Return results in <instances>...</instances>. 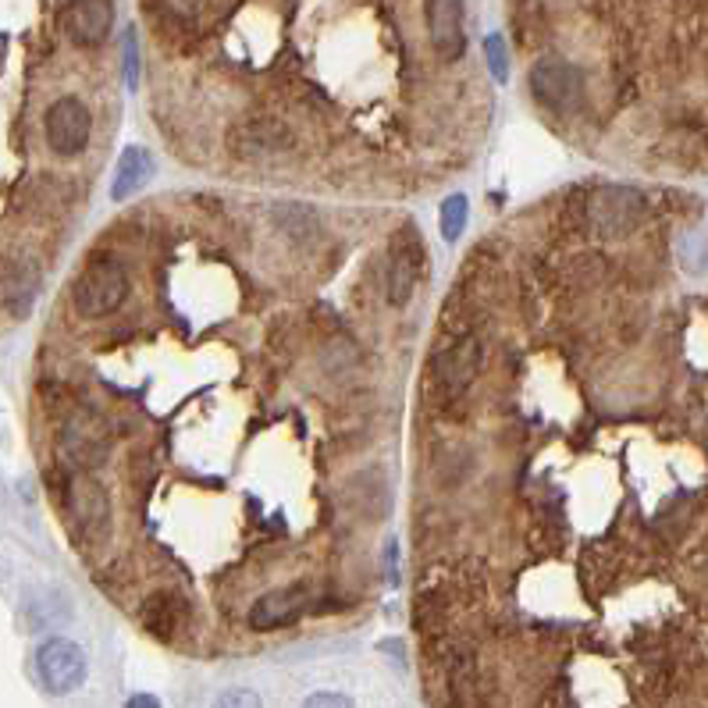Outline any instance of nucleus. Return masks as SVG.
Returning <instances> with one entry per match:
<instances>
[{
	"instance_id": "aec40b11",
	"label": "nucleus",
	"mask_w": 708,
	"mask_h": 708,
	"mask_svg": "<svg viewBox=\"0 0 708 708\" xmlns=\"http://www.w3.org/2000/svg\"><path fill=\"white\" fill-rule=\"evenodd\" d=\"M211 708H264V701L250 687H232V690H221Z\"/></svg>"
},
{
	"instance_id": "4468645a",
	"label": "nucleus",
	"mask_w": 708,
	"mask_h": 708,
	"mask_svg": "<svg viewBox=\"0 0 708 708\" xmlns=\"http://www.w3.org/2000/svg\"><path fill=\"white\" fill-rule=\"evenodd\" d=\"M40 293V267L25 256H8L0 261V303L11 314H25Z\"/></svg>"
},
{
	"instance_id": "ddd939ff",
	"label": "nucleus",
	"mask_w": 708,
	"mask_h": 708,
	"mask_svg": "<svg viewBox=\"0 0 708 708\" xmlns=\"http://www.w3.org/2000/svg\"><path fill=\"white\" fill-rule=\"evenodd\" d=\"M477 370H480V349L471 339H463L456 346L442 349L438 357L431 360L434 384H438L445 395H459V392L471 389L474 378H477Z\"/></svg>"
},
{
	"instance_id": "6e6552de",
	"label": "nucleus",
	"mask_w": 708,
	"mask_h": 708,
	"mask_svg": "<svg viewBox=\"0 0 708 708\" xmlns=\"http://www.w3.org/2000/svg\"><path fill=\"white\" fill-rule=\"evenodd\" d=\"M36 673L51 695H72L86 680V652L68 637H51L36 652Z\"/></svg>"
},
{
	"instance_id": "0eeeda50",
	"label": "nucleus",
	"mask_w": 708,
	"mask_h": 708,
	"mask_svg": "<svg viewBox=\"0 0 708 708\" xmlns=\"http://www.w3.org/2000/svg\"><path fill=\"white\" fill-rule=\"evenodd\" d=\"M43 133H46V147H51L57 157L83 154L93 136L89 107L78 101V96H61V101H54L51 110H46Z\"/></svg>"
},
{
	"instance_id": "9b49d317",
	"label": "nucleus",
	"mask_w": 708,
	"mask_h": 708,
	"mask_svg": "<svg viewBox=\"0 0 708 708\" xmlns=\"http://www.w3.org/2000/svg\"><path fill=\"white\" fill-rule=\"evenodd\" d=\"M139 623L157 641H179L192 623V609L179 591H154L139 609Z\"/></svg>"
},
{
	"instance_id": "9d476101",
	"label": "nucleus",
	"mask_w": 708,
	"mask_h": 708,
	"mask_svg": "<svg viewBox=\"0 0 708 708\" xmlns=\"http://www.w3.org/2000/svg\"><path fill=\"white\" fill-rule=\"evenodd\" d=\"M61 29L75 46L93 51L115 29V4L110 0H68L61 11Z\"/></svg>"
},
{
	"instance_id": "f3484780",
	"label": "nucleus",
	"mask_w": 708,
	"mask_h": 708,
	"mask_svg": "<svg viewBox=\"0 0 708 708\" xmlns=\"http://www.w3.org/2000/svg\"><path fill=\"white\" fill-rule=\"evenodd\" d=\"M680 264L684 271H690V275H708V235L705 232H690L680 239Z\"/></svg>"
},
{
	"instance_id": "7ed1b4c3",
	"label": "nucleus",
	"mask_w": 708,
	"mask_h": 708,
	"mask_svg": "<svg viewBox=\"0 0 708 708\" xmlns=\"http://www.w3.org/2000/svg\"><path fill=\"white\" fill-rule=\"evenodd\" d=\"M527 83H530V96H535L541 107L556 110V115H570V110L584 104V72L567 57H556V54L538 57Z\"/></svg>"
},
{
	"instance_id": "f257e3e1",
	"label": "nucleus",
	"mask_w": 708,
	"mask_h": 708,
	"mask_svg": "<svg viewBox=\"0 0 708 708\" xmlns=\"http://www.w3.org/2000/svg\"><path fill=\"white\" fill-rule=\"evenodd\" d=\"M128 299V271L115 256L89 261L72 285V307L78 317H107Z\"/></svg>"
},
{
	"instance_id": "dca6fc26",
	"label": "nucleus",
	"mask_w": 708,
	"mask_h": 708,
	"mask_svg": "<svg viewBox=\"0 0 708 708\" xmlns=\"http://www.w3.org/2000/svg\"><path fill=\"white\" fill-rule=\"evenodd\" d=\"M466 218H471V203H466L463 192H453V197H445L442 214H438L445 243H459V235L466 232Z\"/></svg>"
},
{
	"instance_id": "4be33fe9",
	"label": "nucleus",
	"mask_w": 708,
	"mask_h": 708,
	"mask_svg": "<svg viewBox=\"0 0 708 708\" xmlns=\"http://www.w3.org/2000/svg\"><path fill=\"white\" fill-rule=\"evenodd\" d=\"M384 567H389V584H399V562H395V541L384 545Z\"/></svg>"
},
{
	"instance_id": "f03ea898",
	"label": "nucleus",
	"mask_w": 708,
	"mask_h": 708,
	"mask_svg": "<svg viewBox=\"0 0 708 708\" xmlns=\"http://www.w3.org/2000/svg\"><path fill=\"white\" fill-rule=\"evenodd\" d=\"M648 214V200L641 189L631 186H602L588 197V224L602 239L631 235Z\"/></svg>"
},
{
	"instance_id": "a211bd4d",
	"label": "nucleus",
	"mask_w": 708,
	"mask_h": 708,
	"mask_svg": "<svg viewBox=\"0 0 708 708\" xmlns=\"http://www.w3.org/2000/svg\"><path fill=\"white\" fill-rule=\"evenodd\" d=\"M485 61L495 83H509V51H506L503 32H488L485 36Z\"/></svg>"
},
{
	"instance_id": "5701e85b",
	"label": "nucleus",
	"mask_w": 708,
	"mask_h": 708,
	"mask_svg": "<svg viewBox=\"0 0 708 708\" xmlns=\"http://www.w3.org/2000/svg\"><path fill=\"white\" fill-rule=\"evenodd\" d=\"M125 708H160V698L157 695H133L125 701Z\"/></svg>"
},
{
	"instance_id": "412c9836",
	"label": "nucleus",
	"mask_w": 708,
	"mask_h": 708,
	"mask_svg": "<svg viewBox=\"0 0 708 708\" xmlns=\"http://www.w3.org/2000/svg\"><path fill=\"white\" fill-rule=\"evenodd\" d=\"M303 708H352V698L339 695V690H317V695L303 701Z\"/></svg>"
},
{
	"instance_id": "39448f33",
	"label": "nucleus",
	"mask_w": 708,
	"mask_h": 708,
	"mask_svg": "<svg viewBox=\"0 0 708 708\" xmlns=\"http://www.w3.org/2000/svg\"><path fill=\"white\" fill-rule=\"evenodd\" d=\"M61 456L68 459L78 474H89L104 466L110 456V431L101 413L93 410H72L61 424Z\"/></svg>"
},
{
	"instance_id": "6ab92c4d",
	"label": "nucleus",
	"mask_w": 708,
	"mask_h": 708,
	"mask_svg": "<svg viewBox=\"0 0 708 708\" xmlns=\"http://www.w3.org/2000/svg\"><path fill=\"white\" fill-rule=\"evenodd\" d=\"M121 68H125V86L136 89L139 86V43H136L133 25L121 32Z\"/></svg>"
},
{
	"instance_id": "423d86ee",
	"label": "nucleus",
	"mask_w": 708,
	"mask_h": 708,
	"mask_svg": "<svg viewBox=\"0 0 708 708\" xmlns=\"http://www.w3.org/2000/svg\"><path fill=\"white\" fill-rule=\"evenodd\" d=\"M317 609V594L314 588L307 584H288V588H275L261 594L250 613H246V623L250 631L256 634H275V631H285V626H296L307 613Z\"/></svg>"
},
{
	"instance_id": "f8f14e48",
	"label": "nucleus",
	"mask_w": 708,
	"mask_h": 708,
	"mask_svg": "<svg viewBox=\"0 0 708 708\" xmlns=\"http://www.w3.org/2000/svg\"><path fill=\"white\" fill-rule=\"evenodd\" d=\"M427 36L442 61H459L466 54L463 0H427Z\"/></svg>"
},
{
	"instance_id": "2eb2a0df",
	"label": "nucleus",
	"mask_w": 708,
	"mask_h": 708,
	"mask_svg": "<svg viewBox=\"0 0 708 708\" xmlns=\"http://www.w3.org/2000/svg\"><path fill=\"white\" fill-rule=\"evenodd\" d=\"M150 175H154V157L142 147H125L115 165V179H110V200L121 203L128 197H136V192L150 182Z\"/></svg>"
},
{
	"instance_id": "20e7f679",
	"label": "nucleus",
	"mask_w": 708,
	"mask_h": 708,
	"mask_svg": "<svg viewBox=\"0 0 708 708\" xmlns=\"http://www.w3.org/2000/svg\"><path fill=\"white\" fill-rule=\"evenodd\" d=\"M64 512L75 535L86 545H96L110 535V495L93 474H72L64 485Z\"/></svg>"
},
{
	"instance_id": "1a4fd4ad",
	"label": "nucleus",
	"mask_w": 708,
	"mask_h": 708,
	"mask_svg": "<svg viewBox=\"0 0 708 708\" xmlns=\"http://www.w3.org/2000/svg\"><path fill=\"white\" fill-rule=\"evenodd\" d=\"M421 271H424V246L416 232L410 229H399V235L392 239V250H389V267H384V296H389L392 307H406L413 299V288L421 282Z\"/></svg>"
}]
</instances>
